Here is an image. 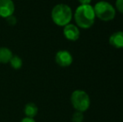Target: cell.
Wrapping results in <instances>:
<instances>
[{
  "instance_id": "cell-8",
  "label": "cell",
  "mask_w": 123,
  "mask_h": 122,
  "mask_svg": "<svg viewBox=\"0 0 123 122\" xmlns=\"http://www.w3.org/2000/svg\"><path fill=\"white\" fill-rule=\"evenodd\" d=\"M109 44L116 49H123V31L112 34L109 38Z\"/></svg>"
},
{
  "instance_id": "cell-5",
  "label": "cell",
  "mask_w": 123,
  "mask_h": 122,
  "mask_svg": "<svg viewBox=\"0 0 123 122\" xmlns=\"http://www.w3.org/2000/svg\"><path fill=\"white\" fill-rule=\"evenodd\" d=\"M55 62L60 67H68L73 62V57L69 51L60 50L55 54Z\"/></svg>"
},
{
  "instance_id": "cell-6",
  "label": "cell",
  "mask_w": 123,
  "mask_h": 122,
  "mask_svg": "<svg viewBox=\"0 0 123 122\" xmlns=\"http://www.w3.org/2000/svg\"><path fill=\"white\" fill-rule=\"evenodd\" d=\"M14 3L12 0H0V17L7 18L13 14Z\"/></svg>"
},
{
  "instance_id": "cell-10",
  "label": "cell",
  "mask_w": 123,
  "mask_h": 122,
  "mask_svg": "<svg viewBox=\"0 0 123 122\" xmlns=\"http://www.w3.org/2000/svg\"><path fill=\"white\" fill-rule=\"evenodd\" d=\"M38 113V107L34 103H28L25 106V114L26 117L34 118Z\"/></svg>"
},
{
  "instance_id": "cell-3",
  "label": "cell",
  "mask_w": 123,
  "mask_h": 122,
  "mask_svg": "<svg viewBox=\"0 0 123 122\" xmlns=\"http://www.w3.org/2000/svg\"><path fill=\"white\" fill-rule=\"evenodd\" d=\"M70 102L75 111L86 112L91 106V99L88 94L84 90H76L70 96Z\"/></svg>"
},
{
  "instance_id": "cell-13",
  "label": "cell",
  "mask_w": 123,
  "mask_h": 122,
  "mask_svg": "<svg viewBox=\"0 0 123 122\" xmlns=\"http://www.w3.org/2000/svg\"><path fill=\"white\" fill-rule=\"evenodd\" d=\"M116 8L122 14H123V0H117L116 1Z\"/></svg>"
},
{
  "instance_id": "cell-1",
  "label": "cell",
  "mask_w": 123,
  "mask_h": 122,
  "mask_svg": "<svg viewBox=\"0 0 123 122\" xmlns=\"http://www.w3.org/2000/svg\"><path fill=\"white\" fill-rule=\"evenodd\" d=\"M94 8L91 5L85 4L80 5L76 8L74 12V20L78 27L81 29H90L93 26L95 23Z\"/></svg>"
},
{
  "instance_id": "cell-7",
  "label": "cell",
  "mask_w": 123,
  "mask_h": 122,
  "mask_svg": "<svg viewBox=\"0 0 123 122\" xmlns=\"http://www.w3.org/2000/svg\"><path fill=\"white\" fill-rule=\"evenodd\" d=\"M64 35L68 40L76 41L80 38V29L76 25L69 23L64 27Z\"/></svg>"
},
{
  "instance_id": "cell-9",
  "label": "cell",
  "mask_w": 123,
  "mask_h": 122,
  "mask_svg": "<svg viewBox=\"0 0 123 122\" xmlns=\"http://www.w3.org/2000/svg\"><path fill=\"white\" fill-rule=\"evenodd\" d=\"M12 57H13V53L9 49L0 47V64L9 63Z\"/></svg>"
},
{
  "instance_id": "cell-11",
  "label": "cell",
  "mask_w": 123,
  "mask_h": 122,
  "mask_svg": "<svg viewBox=\"0 0 123 122\" xmlns=\"http://www.w3.org/2000/svg\"><path fill=\"white\" fill-rule=\"evenodd\" d=\"M10 64H11V67L14 70H19L20 68L22 67L23 65V60L20 57L17 55H13V57L11 58L9 61Z\"/></svg>"
},
{
  "instance_id": "cell-12",
  "label": "cell",
  "mask_w": 123,
  "mask_h": 122,
  "mask_svg": "<svg viewBox=\"0 0 123 122\" xmlns=\"http://www.w3.org/2000/svg\"><path fill=\"white\" fill-rule=\"evenodd\" d=\"M72 122H83L84 121V114L83 112L80 111H75L71 117Z\"/></svg>"
},
{
  "instance_id": "cell-15",
  "label": "cell",
  "mask_w": 123,
  "mask_h": 122,
  "mask_svg": "<svg viewBox=\"0 0 123 122\" xmlns=\"http://www.w3.org/2000/svg\"><path fill=\"white\" fill-rule=\"evenodd\" d=\"M20 122H35V121L34 120V118L25 117L24 119H22V121Z\"/></svg>"
},
{
  "instance_id": "cell-16",
  "label": "cell",
  "mask_w": 123,
  "mask_h": 122,
  "mask_svg": "<svg viewBox=\"0 0 123 122\" xmlns=\"http://www.w3.org/2000/svg\"><path fill=\"white\" fill-rule=\"evenodd\" d=\"M80 3V5H85V4H90L91 2V0H78Z\"/></svg>"
},
{
  "instance_id": "cell-14",
  "label": "cell",
  "mask_w": 123,
  "mask_h": 122,
  "mask_svg": "<svg viewBox=\"0 0 123 122\" xmlns=\"http://www.w3.org/2000/svg\"><path fill=\"white\" fill-rule=\"evenodd\" d=\"M7 22H8L10 25H14L15 23H17V20H16V18H15L14 16L11 15V16H9V17L7 18Z\"/></svg>"
},
{
  "instance_id": "cell-4",
  "label": "cell",
  "mask_w": 123,
  "mask_h": 122,
  "mask_svg": "<svg viewBox=\"0 0 123 122\" xmlns=\"http://www.w3.org/2000/svg\"><path fill=\"white\" fill-rule=\"evenodd\" d=\"M94 12L96 17L101 21H111L116 16V9L110 3L105 1H100L94 6Z\"/></svg>"
},
{
  "instance_id": "cell-2",
  "label": "cell",
  "mask_w": 123,
  "mask_h": 122,
  "mask_svg": "<svg viewBox=\"0 0 123 122\" xmlns=\"http://www.w3.org/2000/svg\"><path fill=\"white\" fill-rule=\"evenodd\" d=\"M72 10L67 4L60 3L55 5L51 11V18L53 22L58 26H64L69 24L72 19Z\"/></svg>"
}]
</instances>
